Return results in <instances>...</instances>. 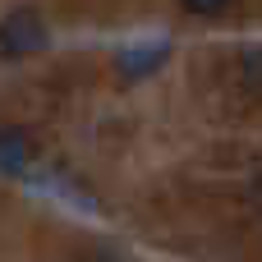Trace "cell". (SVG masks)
Returning a JSON list of instances; mask_svg holds the SVG:
<instances>
[{"label":"cell","mask_w":262,"mask_h":262,"mask_svg":"<svg viewBox=\"0 0 262 262\" xmlns=\"http://www.w3.org/2000/svg\"><path fill=\"white\" fill-rule=\"evenodd\" d=\"M46 51V23L37 9H14L0 18V55L5 60H23V55H37Z\"/></svg>","instance_id":"6da1fadb"},{"label":"cell","mask_w":262,"mask_h":262,"mask_svg":"<svg viewBox=\"0 0 262 262\" xmlns=\"http://www.w3.org/2000/svg\"><path fill=\"white\" fill-rule=\"evenodd\" d=\"M166 64V41H138L120 55V74L124 78H147Z\"/></svg>","instance_id":"7a4b0ae2"},{"label":"cell","mask_w":262,"mask_h":262,"mask_svg":"<svg viewBox=\"0 0 262 262\" xmlns=\"http://www.w3.org/2000/svg\"><path fill=\"white\" fill-rule=\"evenodd\" d=\"M28 161H32V143L14 124H0V170L5 175H23Z\"/></svg>","instance_id":"3957f363"},{"label":"cell","mask_w":262,"mask_h":262,"mask_svg":"<svg viewBox=\"0 0 262 262\" xmlns=\"http://www.w3.org/2000/svg\"><path fill=\"white\" fill-rule=\"evenodd\" d=\"M230 5H235V0H184V9H189V14H203V18H207V14H221V9H230Z\"/></svg>","instance_id":"277c9868"}]
</instances>
